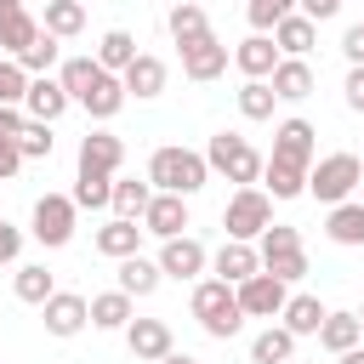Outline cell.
Instances as JSON below:
<instances>
[{"mask_svg":"<svg viewBox=\"0 0 364 364\" xmlns=\"http://www.w3.org/2000/svg\"><path fill=\"white\" fill-rule=\"evenodd\" d=\"M148 182H154V193H199L205 182H210V165H205V154H193V148H154V159H148Z\"/></svg>","mask_w":364,"mask_h":364,"instance_id":"obj_1","label":"cell"},{"mask_svg":"<svg viewBox=\"0 0 364 364\" xmlns=\"http://www.w3.org/2000/svg\"><path fill=\"white\" fill-rule=\"evenodd\" d=\"M193 318L205 324V336H216V341H228V336H239V324H245V307H239V296H233V284H222V279H205V284H193Z\"/></svg>","mask_w":364,"mask_h":364,"instance_id":"obj_2","label":"cell"},{"mask_svg":"<svg viewBox=\"0 0 364 364\" xmlns=\"http://www.w3.org/2000/svg\"><path fill=\"white\" fill-rule=\"evenodd\" d=\"M358 176H364V159L358 154H324L307 171V193L318 205H347V193L358 188Z\"/></svg>","mask_w":364,"mask_h":364,"instance_id":"obj_3","label":"cell"},{"mask_svg":"<svg viewBox=\"0 0 364 364\" xmlns=\"http://www.w3.org/2000/svg\"><path fill=\"white\" fill-rule=\"evenodd\" d=\"M205 165H210V171H222L228 182H245V188L267 171V165H262V154H256L239 131H216V136H210V148H205Z\"/></svg>","mask_w":364,"mask_h":364,"instance_id":"obj_4","label":"cell"},{"mask_svg":"<svg viewBox=\"0 0 364 364\" xmlns=\"http://www.w3.org/2000/svg\"><path fill=\"white\" fill-rule=\"evenodd\" d=\"M222 228H228V239H262L267 228H273V205H267V193L262 188H239L233 199H228V210H222Z\"/></svg>","mask_w":364,"mask_h":364,"instance_id":"obj_5","label":"cell"},{"mask_svg":"<svg viewBox=\"0 0 364 364\" xmlns=\"http://www.w3.org/2000/svg\"><path fill=\"white\" fill-rule=\"evenodd\" d=\"M74 210H80L74 193H40V199H34V239L51 245V250L68 245V239H74Z\"/></svg>","mask_w":364,"mask_h":364,"instance_id":"obj_6","label":"cell"},{"mask_svg":"<svg viewBox=\"0 0 364 364\" xmlns=\"http://www.w3.org/2000/svg\"><path fill=\"white\" fill-rule=\"evenodd\" d=\"M233 296H239L245 318H279V313H284V301H290L284 279H273V273H256V279H245Z\"/></svg>","mask_w":364,"mask_h":364,"instance_id":"obj_7","label":"cell"},{"mask_svg":"<svg viewBox=\"0 0 364 364\" xmlns=\"http://www.w3.org/2000/svg\"><path fill=\"white\" fill-rule=\"evenodd\" d=\"M313 125L307 119H284L279 131H273V159L279 165H296V171H313Z\"/></svg>","mask_w":364,"mask_h":364,"instance_id":"obj_8","label":"cell"},{"mask_svg":"<svg viewBox=\"0 0 364 364\" xmlns=\"http://www.w3.org/2000/svg\"><path fill=\"white\" fill-rule=\"evenodd\" d=\"M40 318H46V330H51V336H80V330L91 324V301H85V296H74V290H57V296L40 307Z\"/></svg>","mask_w":364,"mask_h":364,"instance_id":"obj_9","label":"cell"},{"mask_svg":"<svg viewBox=\"0 0 364 364\" xmlns=\"http://www.w3.org/2000/svg\"><path fill=\"white\" fill-rule=\"evenodd\" d=\"M119 165H125V142H119V136L91 131V136L80 142V176H114Z\"/></svg>","mask_w":364,"mask_h":364,"instance_id":"obj_10","label":"cell"},{"mask_svg":"<svg viewBox=\"0 0 364 364\" xmlns=\"http://www.w3.org/2000/svg\"><path fill=\"white\" fill-rule=\"evenodd\" d=\"M222 68H228V46H222L216 34H205V40L182 46V74H188V80H199V85H205V80H216Z\"/></svg>","mask_w":364,"mask_h":364,"instance_id":"obj_11","label":"cell"},{"mask_svg":"<svg viewBox=\"0 0 364 364\" xmlns=\"http://www.w3.org/2000/svg\"><path fill=\"white\" fill-rule=\"evenodd\" d=\"M142 228L159 233V239H182V228H188V199H182V193H154V205L142 210Z\"/></svg>","mask_w":364,"mask_h":364,"instance_id":"obj_12","label":"cell"},{"mask_svg":"<svg viewBox=\"0 0 364 364\" xmlns=\"http://www.w3.org/2000/svg\"><path fill=\"white\" fill-rule=\"evenodd\" d=\"M205 262H210L205 245L188 239V233H182V239H165V250H159V273H171V279H199Z\"/></svg>","mask_w":364,"mask_h":364,"instance_id":"obj_13","label":"cell"},{"mask_svg":"<svg viewBox=\"0 0 364 364\" xmlns=\"http://www.w3.org/2000/svg\"><path fill=\"white\" fill-rule=\"evenodd\" d=\"M256 273H262V250H250L245 239H228V245L216 250V279H222V284L239 290V284L256 279Z\"/></svg>","mask_w":364,"mask_h":364,"instance_id":"obj_14","label":"cell"},{"mask_svg":"<svg viewBox=\"0 0 364 364\" xmlns=\"http://www.w3.org/2000/svg\"><path fill=\"white\" fill-rule=\"evenodd\" d=\"M125 347H131V358H165L171 353V324L165 318H131L125 324Z\"/></svg>","mask_w":364,"mask_h":364,"instance_id":"obj_15","label":"cell"},{"mask_svg":"<svg viewBox=\"0 0 364 364\" xmlns=\"http://www.w3.org/2000/svg\"><path fill=\"white\" fill-rule=\"evenodd\" d=\"M23 108L34 114V119H63V108H68V91H63V80L57 74H34L28 80V97H23Z\"/></svg>","mask_w":364,"mask_h":364,"instance_id":"obj_16","label":"cell"},{"mask_svg":"<svg viewBox=\"0 0 364 364\" xmlns=\"http://www.w3.org/2000/svg\"><path fill=\"white\" fill-rule=\"evenodd\" d=\"M233 63L245 68V80H273V68H279L284 57H279V46H273L267 34H250V40H239Z\"/></svg>","mask_w":364,"mask_h":364,"instance_id":"obj_17","label":"cell"},{"mask_svg":"<svg viewBox=\"0 0 364 364\" xmlns=\"http://www.w3.org/2000/svg\"><path fill=\"white\" fill-rule=\"evenodd\" d=\"M267 85H273V97H279V102H301V97H313V68H307L301 57H284V63L273 68V80H267Z\"/></svg>","mask_w":364,"mask_h":364,"instance_id":"obj_18","label":"cell"},{"mask_svg":"<svg viewBox=\"0 0 364 364\" xmlns=\"http://www.w3.org/2000/svg\"><path fill=\"white\" fill-rule=\"evenodd\" d=\"M142 233H148V228H136V222L114 216V222H102V228H97V250H102V256H114V262H125V256H136Z\"/></svg>","mask_w":364,"mask_h":364,"instance_id":"obj_19","label":"cell"},{"mask_svg":"<svg viewBox=\"0 0 364 364\" xmlns=\"http://www.w3.org/2000/svg\"><path fill=\"white\" fill-rule=\"evenodd\" d=\"M279 318H284V330H290V336H318V330H324V318H330V307H324L318 296H290Z\"/></svg>","mask_w":364,"mask_h":364,"instance_id":"obj_20","label":"cell"},{"mask_svg":"<svg viewBox=\"0 0 364 364\" xmlns=\"http://www.w3.org/2000/svg\"><path fill=\"white\" fill-rule=\"evenodd\" d=\"M136 57H142V51H136V40H131L125 28H108V34L97 40V63H102V74H125Z\"/></svg>","mask_w":364,"mask_h":364,"instance_id":"obj_21","label":"cell"},{"mask_svg":"<svg viewBox=\"0 0 364 364\" xmlns=\"http://www.w3.org/2000/svg\"><path fill=\"white\" fill-rule=\"evenodd\" d=\"M57 80H63L68 102H85V97H91V85L102 80V63H97V57H68V63L57 68Z\"/></svg>","mask_w":364,"mask_h":364,"instance_id":"obj_22","label":"cell"},{"mask_svg":"<svg viewBox=\"0 0 364 364\" xmlns=\"http://www.w3.org/2000/svg\"><path fill=\"white\" fill-rule=\"evenodd\" d=\"M125 97H131V91H125V80H119V74H102V80L91 85V97H85L80 108H85L91 119H114V114L125 108Z\"/></svg>","mask_w":364,"mask_h":364,"instance_id":"obj_23","label":"cell"},{"mask_svg":"<svg viewBox=\"0 0 364 364\" xmlns=\"http://www.w3.org/2000/svg\"><path fill=\"white\" fill-rule=\"evenodd\" d=\"M40 28H46V34H57V40H74V34L85 28V0H46Z\"/></svg>","mask_w":364,"mask_h":364,"instance_id":"obj_24","label":"cell"},{"mask_svg":"<svg viewBox=\"0 0 364 364\" xmlns=\"http://www.w3.org/2000/svg\"><path fill=\"white\" fill-rule=\"evenodd\" d=\"M119 80H125V91H131V97H159V91H165V63L142 51V57H136Z\"/></svg>","mask_w":364,"mask_h":364,"instance_id":"obj_25","label":"cell"},{"mask_svg":"<svg viewBox=\"0 0 364 364\" xmlns=\"http://www.w3.org/2000/svg\"><path fill=\"white\" fill-rule=\"evenodd\" d=\"M159 279H165V273H159V262H148V256H125V262H119V290H125V296H154Z\"/></svg>","mask_w":364,"mask_h":364,"instance_id":"obj_26","label":"cell"},{"mask_svg":"<svg viewBox=\"0 0 364 364\" xmlns=\"http://www.w3.org/2000/svg\"><path fill=\"white\" fill-rule=\"evenodd\" d=\"M290 353H296V336H290L284 324H267V330L250 341V364H290Z\"/></svg>","mask_w":364,"mask_h":364,"instance_id":"obj_27","label":"cell"},{"mask_svg":"<svg viewBox=\"0 0 364 364\" xmlns=\"http://www.w3.org/2000/svg\"><path fill=\"white\" fill-rule=\"evenodd\" d=\"M23 114L17 108H0V182H11L17 176V165H23V154H17V136H23Z\"/></svg>","mask_w":364,"mask_h":364,"instance_id":"obj_28","label":"cell"},{"mask_svg":"<svg viewBox=\"0 0 364 364\" xmlns=\"http://www.w3.org/2000/svg\"><path fill=\"white\" fill-rule=\"evenodd\" d=\"M91 324H97V330H125V324H131V296H125V290L91 296Z\"/></svg>","mask_w":364,"mask_h":364,"instance_id":"obj_29","label":"cell"},{"mask_svg":"<svg viewBox=\"0 0 364 364\" xmlns=\"http://www.w3.org/2000/svg\"><path fill=\"white\" fill-rule=\"evenodd\" d=\"M324 233L336 239V245H364V205H330V222H324Z\"/></svg>","mask_w":364,"mask_h":364,"instance_id":"obj_30","label":"cell"},{"mask_svg":"<svg viewBox=\"0 0 364 364\" xmlns=\"http://www.w3.org/2000/svg\"><path fill=\"white\" fill-rule=\"evenodd\" d=\"M165 23H171V40H176V46H193V40H205V34H210V28H205V11H199L193 0H176Z\"/></svg>","mask_w":364,"mask_h":364,"instance_id":"obj_31","label":"cell"},{"mask_svg":"<svg viewBox=\"0 0 364 364\" xmlns=\"http://www.w3.org/2000/svg\"><path fill=\"white\" fill-rule=\"evenodd\" d=\"M313 40H318V23H307L301 11H296V17H284V23L273 28V46H279L284 57H301V51H307Z\"/></svg>","mask_w":364,"mask_h":364,"instance_id":"obj_32","label":"cell"},{"mask_svg":"<svg viewBox=\"0 0 364 364\" xmlns=\"http://www.w3.org/2000/svg\"><path fill=\"white\" fill-rule=\"evenodd\" d=\"M358 336H364L358 313H330V318H324V330H318V341H324L330 353H353V347H358Z\"/></svg>","mask_w":364,"mask_h":364,"instance_id":"obj_33","label":"cell"},{"mask_svg":"<svg viewBox=\"0 0 364 364\" xmlns=\"http://www.w3.org/2000/svg\"><path fill=\"white\" fill-rule=\"evenodd\" d=\"M40 34H46V28H40L28 11H17V17H6V23H0V46H6V57H23Z\"/></svg>","mask_w":364,"mask_h":364,"instance_id":"obj_34","label":"cell"},{"mask_svg":"<svg viewBox=\"0 0 364 364\" xmlns=\"http://www.w3.org/2000/svg\"><path fill=\"white\" fill-rule=\"evenodd\" d=\"M148 205H154V188H148V182H114V216L142 222Z\"/></svg>","mask_w":364,"mask_h":364,"instance_id":"obj_35","label":"cell"},{"mask_svg":"<svg viewBox=\"0 0 364 364\" xmlns=\"http://www.w3.org/2000/svg\"><path fill=\"white\" fill-rule=\"evenodd\" d=\"M17 301H34V307H46L51 296H57V279L46 273V267H17Z\"/></svg>","mask_w":364,"mask_h":364,"instance_id":"obj_36","label":"cell"},{"mask_svg":"<svg viewBox=\"0 0 364 364\" xmlns=\"http://www.w3.org/2000/svg\"><path fill=\"white\" fill-rule=\"evenodd\" d=\"M262 273L296 284V279H307V250H301V245H296V250H267V256H262Z\"/></svg>","mask_w":364,"mask_h":364,"instance_id":"obj_37","label":"cell"},{"mask_svg":"<svg viewBox=\"0 0 364 364\" xmlns=\"http://www.w3.org/2000/svg\"><path fill=\"white\" fill-rule=\"evenodd\" d=\"M273 102H279V97H273L267 80H245V85H239V114H245V119H267Z\"/></svg>","mask_w":364,"mask_h":364,"instance_id":"obj_38","label":"cell"},{"mask_svg":"<svg viewBox=\"0 0 364 364\" xmlns=\"http://www.w3.org/2000/svg\"><path fill=\"white\" fill-rule=\"evenodd\" d=\"M267 188H273V199H296V193H307V171H296V165H279V159H267Z\"/></svg>","mask_w":364,"mask_h":364,"instance_id":"obj_39","label":"cell"},{"mask_svg":"<svg viewBox=\"0 0 364 364\" xmlns=\"http://www.w3.org/2000/svg\"><path fill=\"white\" fill-rule=\"evenodd\" d=\"M245 17H250V28H256V34H267V28H279L284 17H296V0H250V6H245Z\"/></svg>","mask_w":364,"mask_h":364,"instance_id":"obj_40","label":"cell"},{"mask_svg":"<svg viewBox=\"0 0 364 364\" xmlns=\"http://www.w3.org/2000/svg\"><path fill=\"white\" fill-rule=\"evenodd\" d=\"M28 97V74H23V63L17 57H0V108H17Z\"/></svg>","mask_w":364,"mask_h":364,"instance_id":"obj_41","label":"cell"},{"mask_svg":"<svg viewBox=\"0 0 364 364\" xmlns=\"http://www.w3.org/2000/svg\"><path fill=\"white\" fill-rule=\"evenodd\" d=\"M17 63H23V74H28V80H34V74H51V68H57V34H40Z\"/></svg>","mask_w":364,"mask_h":364,"instance_id":"obj_42","label":"cell"},{"mask_svg":"<svg viewBox=\"0 0 364 364\" xmlns=\"http://www.w3.org/2000/svg\"><path fill=\"white\" fill-rule=\"evenodd\" d=\"M74 205H85V210L114 205V176H80L74 182Z\"/></svg>","mask_w":364,"mask_h":364,"instance_id":"obj_43","label":"cell"},{"mask_svg":"<svg viewBox=\"0 0 364 364\" xmlns=\"http://www.w3.org/2000/svg\"><path fill=\"white\" fill-rule=\"evenodd\" d=\"M17 154L23 159H51V125L46 119H28L23 136H17Z\"/></svg>","mask_w":364,"mask_h":364,"instance_id":"obj_44","label":"cell"},{"mask_svg":"<svg viewBox=\"0 0 364 364\" xmlns=\"http://www.w3.org/2000/svg\"><path fill=\"white\" fill-rule=\"evenodd\" d=\"M296 245H301V233H296L290 222H273V228L262 233V256H267V250H296Z\"/></svg>","mask_w":364,"mask_h":364,"instance_id":"obj_45","label":"cell"},{"mask_svg":"<svg viewBox=\"0 0 364 364\" xmlns=\"http://www.w3.org/2000/svg\"><path fill=\"white\" fill-rule=\"evenodd\" d=\"M341 51H347V63H353V68H364V23H353V28L341 34Z\"/></svg>","mask_w":364,"mask_h":364,"instance_id":"obj_46","label":"cell"},{"mask_svg":"<svg viewBox=\"0 0 364 364\" xmlns=\"http://www.w3.org/2000/svg\"><path fill=\"white\" fill-rule=\"evenodd\" d=\"M296 6H301V17H307V23H330V17L341 11V0H296Z\"/></svg>","mask_w":364,"mask_h":364,"instance_id":"obj_47","label":"cell"},{"mask_svg":"<svg viewBox=\"0 0 364 364\" xmlns=\"http://www.w3.org/2000/svg\"><path fill=\"white\" fill-rule=\"evenodd\" d=\"M17 250H23V233L0 216V267H6V262H17Z\"/></svg>","mask_w":364,"mask_h":364,"instance_id":"obj_48","label":"cell"},{"mask_svg":"<svg viewBox=\"0 0 364 364\" xmlns=\"http://www.w3.org/2000/svg\"><path fill=\"white\" fill-rule=\"evenodd\" d=\"M347 102L364 114V68H353V74H347Z\"/></svg>","mask_w":364,"mask_h":364,"instance_id":"obj_49","label":"cell"},{"mask_svg":"<svg viewBox=\"0 0 364 364\" xmlns=\"http://www.w3.org/2000/svg\"><path fill=\"white\" fill-rule=\"evenodd\" d=\"M159 364H199V358H193V353H176V347H171V353H165Z\"/></svg>","mask_w":364,"mask_h":364,"instance_id":"obj_50","label":"cell"},{"mask_svg":"<svg viewBox=\"0 0 364 364\" xmlns=\"http://www.w3.org/2000/svg\"><path fill=\"white\" fill-rule=\"evenodd\" d=\"M17 11H23V0H0V23H6V17H17Z\"/></svg>","mask_w":364,"mask_h":364,"instance_id":"obj_51","label":"cell"},{"mask_svg":"<svg viewBox=\"0 0 364 364\" xmlns=\"http://www.w3.org/2000/svg\"><path fill=\"white\" fill-rule=\"evenodd\" d=\"M341 364H364V347H353V353H341Z\"/></svg>","mask_w":364,"mask_h":364,"instance_id":"obj_52","label":"cell"},{"mask_svg":"<svg viewBox=\"0 0 364 364\" xmlns=\"http://www.w3.org/2000/svg\"><path fill=\"white\" fill-rule=\"evenodd\" d=\"M358 324H364V307H358Z\"/></svg>","mask_w":364,"mask_h":364,"instance_id":"obj_53","label":"cell"}]
</instances>
